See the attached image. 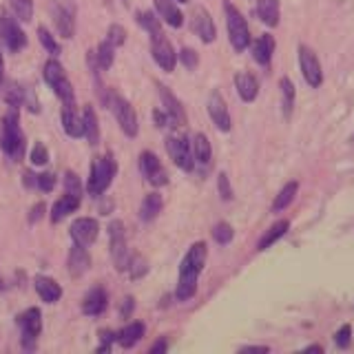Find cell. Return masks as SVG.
Masks as SVG:
<instances>
[{"instance_id": "cell-1", "label": "cell", "mask_w": 354, "mask_h": 354, "mask_svg": "<svg viewBox=\"0 0 354 354\" xmlns=\"http://www.w3.org/2000/svg\"><path fill=\"white\" fill-rule=\"evenodd\" d=\"M206 254H208L206 243L197 241V243H193L191 248H188L186 257L182 259L180 281H177V290H175V297L180 299V301H188V299L195 295L199 272L204 270V263H206Z\"/></svg>"}, {"instance_id": "cell-2", "label": "cell", "mask_w": 354, "mask_h": 354, "mask_svg": "<svg viewBox=\"0 0 354 354\" xmlns=\"http://www.w3.org/2000/svg\"><path fill=\"white\" fill-rule=\"evenodd\" d=\"M0 147H3L7 158L18 162L25 153V136H22L20 122H18V111L11 106L7 115L3 118V133H0Z\"/></svg>"}, {"instance_id": "cell-3", "label": "cell", "mask_w": 354, "mask_h": 354, "mask_svg": "<svg viewBox=\"0 0 354 354\" xmlns=\"http://www.w3.org/2000/svg\"><path fill=\"white\" fill-rule=\"evenodd\" d=\"M118 173V164L111 155H102V158H95L91 164V173H88V184L86 191L93 197L102 195L106 188L113 182V177Z\"/></svg>"}, {"instance_id": "cell-4", "label": "cell", "mask_w": 354, "mask_h": 354, "mask_svg": "<svg viewBox=\"0 0 354 354\" xmlns=\"http://www.w3.org/2000/svg\"><path fill=\"white\" fill-rule=\"evenodd\" d=\"M224 14H226V27H228V40L235 51H243L250 47V29L246 18L241 16V11L232 5L224 3Z\"/></svg>"}, {"instance_id": "cell-5", "label": "cell", "mask_w": 354, "mask_h": 354, "mask_svg": "<svg viewBox=\"0 0 354 354\" xmlns=\"http://www.w3.org/2000/svg\"><path fill=\"white\" fill-rule=\"evenodd\" d=\"M42 75H44V82H47L53 88V93L62 100V104H75L73 86H71L69 77H66L62 64L58 60H47Z\"/></svg>"}, {"instance_id": "cell-6", "label": "cell", "mask_w": 354, "mask_h": 354, "mask_svg": "<svg viewBox=\"0 0 354 354\" xmlns=\"http://www.w3.org/2000/svg\"><path fill=\"white\" fill-rule=\"evenodd\" d=\"M109 246H111V259H113L115 268L122 272L129 268V248H127V235H124V224L120 219L109 224Z\"/></svg>"}, {"instance_id": "cell-7", "label": "cell", "mask_w": 354, "mask_h": 354, "mask_svg": "<svg viewBox=\"0 0 354 354\" xmlns=\"http://www.w3.org/2000/svg\"><path fill=\"white\" fill-rule=\"evenodd\" d=\"M106 102L111 106V111L115 113L118 124L122 127V131L127 133L129 138H136L138 136V113L124 97L118 95V93H109Z\"/></svg>"}, {"instance_id": "cell-8", "label": "cell", "mask_w": 354, "mask_h": 354, "mask_svg": "<svg viewBox=\"0 0 354 354\" xmlns=\"http://www.w3.org/2000/svg\"><path fill=\"white\" fill-rule=\"evenodd\" d=\"M151 53H153V60L158 62V66L162 71L171 73L177 64V53L173 49L171 40L164 36V33H155L151 36Z\"/></svg>"}, {"instance_id": "cell-9", "label": "cell", "mask_w": 354, "mask_h": 354, "mask_svg": "<svg viewBox=\"0 0 354 354\" xmlns=\"http://www.w3.org/2000/svg\"><path fill=\"white\" fill-rule=\"evenodd\" d=\"M18 324L22 328V348L33 350L36 348V337L42 330V315L38 308H29L18 317Z\"/></svg>"}, {"instance_id": "cell-10", "label": "cell", "mask_w": 354, "mask_h": 354, "mask_svg": "<svg viewBox=\"0 0 354 354\" xmlns=\"http://www.w3.org/2000/svg\"><path fill=\"white\" fill-rule=\"evenodd\" d=\"M299 66H301V73H304V80L317 88L321 86V82H324V71H321V62L317 58V53L306 47V44H301L299 47Z\"/></svg>"}, {"instance_id": "cell-11", "label": "cell", "mask_w": 354, "mask_h": 354, "mask_svg": "<svg viewBox=\"0 0 354 354\" xmlns=\"http://www.w3.org/2000/svg\"><path fill=\"white\" fill-rule=\"evenodd\" d=\"M0 36H3L7 49L14 53L27 47V36H25V31L20 29L18 18H11L9 14L0 16Z\"/></svg>"}, {"instance_id": "cell-12", "label": "cell", "mask_w": 354, "mask_h": 354, "mask_svg": "<svg viewBox=\"0 0 354 354\" xmlns=\"http://www.w3.org/2000/svg\"><path fill=\"white\" fill-rule=\"evenodd\" d=\"M166 149H169L171 160L180 166L182 171H193V166H195L193 149L184 138H169L166 140Z\"/></svg>"}, {"instance_id": "cell-13", "label": "cell", "mask_w": 354, "mask_h": 354, "mask_svg": "<svg viewBox=\"0 0 354 354\" xmlns=\"http://www.w3.org/2000/svg\"><path fill=\"white\" fill-rule=\"evenodd\" d=\"M69 232H71L73 243H80V246L86 248L97 239L100 226H97V221L93 217H80V219H75L71 224Z\"/></svg>"}, {"instance_id": "cell-14", "label": "cell", "mask_w": 354, "mask_h": 354, "mask_svg": "<svg viewBox=\"0 0 354 354\" xmlns=\"http://www.w3.org/2000/svg\"><path fill=\"white\" fill-rule=\"evenodd\" d=\"M140 169L144 173V177L153 184V186H164L166 182H169V177H166V171L162 162L158 160V155L151 153V151H144L140 155Z\"/></svg>"}, {"instance_id": "cell-15", "label": "cell", "mask_w": 354, "mask_h": 354, "mask_svg": "<svg viewBox=\"0 0 354 354\" xmlns=\"http://www.w3.org/2000/svg\"><path fill=\"white\" fill-rule=\"evenodd\" d=\"M208 115L213 120V124L219 131H230L232 122H230V113H228V106H226V100L221 97L219 91H213L208 95Z\"/></svg>"}, {"instance_id": "cell-16", "label": "cell", "mask_w": 354, "mask_h": 354, "mask_svg": "<svg viewBox=\"0 0 354 354\" xmlns=\"http://www.w3.org/2000/svg\"><path fill=\"white\" fill-rule=\"evenodd\" d=\"M193 31L199 36V40L206 42V44H210L217 38L215 22L204 7H195V11H193Z\"/></svg>"}, {"instance_id": "cell-17", "label": "cell", "mask_w": 354, "mask_h": 354, "mask_svg": "<svg viewBox=\"0 0 354 354\" xmlns=\"http://www.w3.org/2000/svg\"><path fill=\"white\" fill-rule=\"evenodd\" d=\"M51 16H53V25L58 29V33L62 38H73V31H75V18H73V11L69 7H64L60 3H53L51 5Z\"/></svg>"}, {"instance_id": "cell-18", "label": "cell", "mask_w": 354, "mask_h": 354, "mask_svg": "<svg viewBox=\"0 0 354 354\" xmlns=\"http://www.w3.org/2000/svg\"><path fill=\"white\" fill-rule=\"evenodd\" d=\"M109 306V297L104 292V288H93V290H88L84 301H82V313L86 317H100L106 310Z\"/></svg>"}, {"instance_id": "cell-19", "label": "cell", "mask_w": 354, "mask_h": 354, "mask_svg": "<svg viewBox=\"0 0 354 354\" xmlns=\"http://www.w3.org/2000/svg\"><path fill=\"white\" fill-rule=\"evenodd\" d=\"M158 91H160V97H162V104H164V111L171 115V120L175 122V124H184L186 122V113H184V106L182 102L177 100L169 86L164 84H158Z\"/></svg>"}, {"instance_id": "cell-20", "label": "cell", "mask_w": 354, "mask_h": 354, "mask_svg": "<svg viewBox=\"0 0 354 354\" xmlns=\"http://www.w3.org/2000/svg\"><path fill=\"white\" fill-rule=\"evenodd\" d=\"M153 3L160 14V20H164L166 25H171L173 29H180L184 25V16H182V11L177 9L175 0H153Z\"/></svg>"}, {"instance_id": "cell-21", "label": "cell", "mask_w": 354, "mask_h": 354, "mask_svg": "<svg viewBox=\"0 0 354 354\" xmlns=\"http://www.w3.org/2000/svg\"><path fill=\"white\" fill-rule=\"evenodd\" d=\"M235 86H237V93H239V97L243 100V102H252V100L259 95L257 77H254L252 73H248V71H239L235 75Z\"/></svg>"}, {"instance_id": "cell-22", "label": "cell", "mask_w": 354, "mask_h": 354, "mask_svg": "<svg viewBox=\"0 0 354 354\" xmlns=\"http://www.w3.org/2000/svg\"><path fill=\"white\" fill-rule=\"evenodd\" d=\"M62 129L69 138H82L84 136V124H82V118L77 115L75 104L62 106Z\"/></svg>"}, {"instance_id": "cell-23", "label": "cell", "mask_w": 354, "mask_h": 354, "mask_svg": "<svg viewBox=\"0 0 354 354\" xmlns=\"http://www.w3.org/2000/svg\"><path fill=\"white\" fill-rule=\"evenodd\" d=\"M36 292L40 295L42 301H47V304H55V301H60V297H62V288L60 283L51 279V277H44V274H38L36 277Z\"/></svg>"}, {"instance_id": "cell-24", "label": "cell", "mask_w": 354, "mask_h": 354, "mask_svg": "<svg viewBox=\"0 0 354 354\" xmlns=\"http://www.w3.org/2000/svg\"><path fill=\"white\" fill-rule=\"evenodd\" d=\"M274 53V38L270 33H263L257 40L252 42V58L257 60L261 66H268Z\"/></svg>"}, {"instance_id": "cell-25", "label": "cell", "mask_w": 354, "mask_h": 354, "mask_svg": "<svg viewBox=\"0 0 354 354\" xmlns=\"http://www.w3.org/2000/svg\"><path fill=\"white\" fill-rule=\"evenodd\" d=\"M88 266H91V257H88V252L84 246L80 243H73V248L69 250V272L71 277H82Z\"/></svg>"}, {"instance_id": "cell-26", "label": "cell", "mask_w": 354, "mask_h": 354, "mask_svg": "<svg viewBox=\"0 0 354 354\" xmlns=\"http://www.w3.org/2000/svg\"><path fill=\"white\" fill-rule=\"evenodd\" d=\"M80 202H82L80 197H73V195H69V193H64V195L58 199V202L53 204V208H51V221H53V224H58V221H62L66 215L75 213L77 206H80Z\"/></svg>"}, {"instance_id": "cell-27", "label": "cell", "mask_w": 354, "mask_h": 354, "mask_svg": "<svg viewBox=\"0 0 354 354\" xmlns=\"http://www.w3.org/2000/svg\"><path fill=\"white\" fill-rule=\"evenodd\" d=\"M257 16L263 25L277 27L279 25V0H257Z\"/></svg>"}, {"instance_id": "cell-28", "label": "cell", "mask_w": 354, "mask_h": 354, "mask_svg": "<svg viewBox=\"0 0 354 354\" xmlns=\"http://www.w3.org/2000/svg\"><path fill=\"white\" fill-rule=\"evenodd\" d=\"M193 160L199 164V166H208L210 164V158H213V149H210V142L208 138L204 136V133H197V136L193 138Z\"/></svg>"}, {"instance_id": "cell-29", "label": "cell", "mask_w": 354, "mask_h": 354, "mask_svg": "<svg viewBox=\"0 0 354 354\" xmlns=\"http://www.w3.org/2000/svg\"><path fill=\"white\" fill-rule=\"evenodd\" d=\"M288 228H290V221L288 219H279V221H274V224L266 230V235L259 239V243H257V250H266V248H270L274 241H279L286 232H288Z\"/></svg>"}, {"instance_id": "cell-30", "label": "cell", "mask_w": 354, "mask_h": 354, "mask_svg": "<svg viewBox=\"0 0 354 354\" xmlns=\"http://www.w3.org/2000/svg\"><path fill=\"white\" fill-rule=\"evenodd\" d=\"M144 337V324H140V321H133V324H129L127 328H122L118 332V343L122 348H133L136 343Z\"/></svg>"}, {"instance_id": "cell-31", "label": "cell", "mask_w": 354, "mask_h": 354, "mask_svg": "<svg viewBox=\"0 0 354 354\" xmlns=\"http://www.w3.org/2000/svg\"><path fill=\"white\" fill-rule=\"evenodd\" d=\"M82 124H84V136H86L88 144H97L100 142V124H97V115H95L93 106H84Z\"/></svg>"}, {"instance_id": "cell-32", "label": "cell", "mask_w": 354, "mask_h": 354, "mask_svg": "<svg viewBox=\"0 0 354 354\" xmlns=\"http://www.w3.org/2000/svg\"><path fill=\"white\" fill-rule=\"evenodd\" d=\"M162 210V197L158 193H149L147 197L142 199V206H140V217L144 221H153L155 217L160 215Z\"/></svg>"}, {"instance_id": "cell-33", "label": "cell", "mask_w": 354, "mask_h": 354, "mask_svg": "<svg viewBox=\"0 0 354 354\" xmlns=\"http://www.w3.org/2000/svg\"><path fill=\"white\" fill-rule=\"evenodd\" d=\"M297 191H299V184L297 182H288L281 191H279V195L274 197V202H272V213H281V210H286L288 206L292 204V199H295V195H297Z\"/></svg>"}, {"instance_id": "cell-34", "label": "cell", "mask_w": 354, "mask_h": 354, "mask_svg": "<svg viewBox=\"0 0 354 354\" xmlns=\"http://www.w3.org/2000/svg\"><path fill=\"white\" fill-rule=\"evenodd\" d=\"M281 88V106H283V115L290 118L292 115V106H295V84L290 77H281L279 80Z\"/></svg>"}, {"instance_id": "cell-35", "label": "cell", "mask_w": 354, "mask_h": 354, "mask_svg": "<svg viewBox=\"0 0 354 354\" xmlns=\"http://www.w3.org/2000/svg\"><path fill=\"white\" fill-rule=\"evenodd\" d=\"M113 60H115V47H113V44H111L109 40L100 42V47L95 51V62H97L100 69H102V71L111 69V66H113Z\"/></svg>"}, {"instance_id": "cell-36", "label": "cell", "mask_w": 354, "mask_h": 354, "mask_svg": "<svg viewBox=\"0 0 354 354\" xmlns=\"http://www.w3.org/2000/svg\"><path fill=\"white\" fill-rule=\"evenodd\" d=\"M138 22L151 33V36H155V33H162V20L155 16L153 11H138Z\"/></svg>"}, {"instance_id": "cell-37", "label": "cell", "mask_w": 354, "mask_h": 354, "mask_svg": "<svg viewBox=\"0 0 354 354\" xmlns=\"http://www.w3.org/2000/svg\"><path fill=\"white\" fill-rule=\"evenodd\" d=\"M14 16L22 22H29L33 18V0H11Z\"/></svg>"}, {"instance_id": "cell-38", "label": "cell", "mask_w": 354, "mask_h": 354, "mask_svg": "<svg viewBox=\"0 0 354 354\" xmlns=\"http://www.w3.org/2000/svg\"><path fill=\"white\" fill-rule=\"evenodd\" d=\"M38 40H40V44L44 49H47L51 55H58L60 53V44H58V40H55L53 36H51V31L47 29V27H38Z\"/></svg>"}, {"instance_id": "cell-39", "label": "cell", "mask_w": 354, "mask_h": 354, "mask_svg": "<svg viewBox=\"0 0 354 354\" xmlns=\"http://www.w3.org/2000/svg\"><path fill=\"white\" fill-rule=\"evenodd\" d=\"M232 237H235V230H232V226L226 224V221H219V224L213 228V239H215L217 243H221V246H226V243H230Z\"/></svg>"}, {"instance_id": "cell-40", "label": "cell", "mask_w": 354, "mask_h": 354, "mask_svg": "<svg viewBox=\"0 0 354 354\" xmlns=\"http://www.w3.org/2000/svg\"><path fill=\"white\" fill-rule=\"evenodd\" d=\"M64 193L82 199V184H80V180H77V175L73 171L64 173Z\"/></svg>"}, {"instance_id": "cell-41", "label": "cell", "mask_w": 354, "mask_h": 354, "mask_svg": "<svg viewBox=\"0 0 354 354\" xmlns=\"http://www.w3.org/2000/svg\"><path fill=\"white\" fill-rule=\"evenodd\" d=\"M29 160H31L33 166H44V164L49 162V151H47V147H44L42 142H36V144H33V149H31Z\"/></svg>"}, {"instance_id": "cell-42", "label": "cell", "mask_w": 354, "mask_h": 354, "mask_svg": "<svg viewBox=\"0 0 354 354\" xmlns=\"http://www.w3.org/2000/svg\"><path fill=\"white\" fill-rule=\"evenodd\" d=\"M106 40H109L111 44H113L115 49L122 47V44H124V40H127V31H124V27H122V25H111L109 31H106Z\"/></svg>"}, {"instance_id": "cell-43", "label": "cell", "mask_w": 354, "mask_h": 354, "mask_svg": "<svg viewBox=\"0 0 354 354\" xmlns=\"http://www.w3.org/2000/svg\"><path fill=\"white\" fill-rule=\"evenodd\" d=\"M36 186L40 188L42 193H51L53 186H55V175H51V173H40L36 177Z\"/></svg>"}, {"instance_id": "cell-44", "label": "cell", "mask_w": 354, "mask_h": 354, "mask_svg": "<svg viewBox=\"0 0 354 354\" xmlns=\"http://www.w3.org/2000/svg\"><path fill=\"white\" fill-rule=\"evenodd\" d=\"M217 188H219V195L224 202H228V199H232V188H230V182H228V175L226 173H219L217 177Z\"/></svg>"}, {"instance_id": "cell-45", "label": "cell", "mask_w": 354, "mask_h": 354, "mask_svg": "<svg viewBox=\"0 0 354 354\" xmlns=\"http://www.w3.org/2000/svg\"><path fill=\"white\" fill-rule=\"evenodd\" d=\"M180 60H182V64L186 66V69H195L197 62H199L197 53L193 49H182L180 51Z\"/></svg>"}, {"instance_id": "cell-46", "label": "cell", "mask_w": 354, "mask_h": 354, "mask_svg": "<svg viewBox=\"0 0 354 354\" xmlns=\"http://www.w3.org/2000/svg\"><path fill=\"white\" fill-rule=\"evenodd\" d=\"M350 337H352V328L350 326H343L337 335H335V343L339 348H348L350 346Z\"/></svg>"}, {"instance_id": "cell-47", "label": "cell", "mask_w": 354, "mask_h": 354, "mask_svg": "<svg viewBox=\"0 0 354 354\" xmlns=\"http://www.w3.org/2000/svg\"><path fill=\"white\" fill-rule=\"evenodd\" d=\"M100 339H102V346L97 348V352H106V350H111V343L118 341V335H115V332H111V330H102V332H100Z\"/></svg>"}, {"instance_id": "cell-48", "label": "cell", "mask_w": 354, "mask_h": 354, "mask_svg": "<svg viewBox=\"0 0 354 354\" xmlns=\"http://www.w3.org/2000/svg\"><path fill=\"white\" fill-rule=\"evenodd\" d=\"M44 210H47V206H44L42 202H40V204H36V206L31 208V215H29V221H31V224H36L38 219H42Z\"/></svg>"}, {"instance_id": "cell-49", "label": "cell", "mask_w": 354, "mask_h": 354, "mask_svg": "<svg viewBox=\"0 0 354 354\" xmlns=\"http://www.w3.org/2000/svg\"><path fill=\"white\" fill-rule=\"evenodd\" d=\"M36 177L38 175H33L31 171H25L22 173V182H25V186H36Z\"/></svg>"}, {"instance_id": "cell-50", "label": "cell", "mask_w": 354, "mask_h": 354, "mask_svg": "<svg viewBox=\"0 0 354 354\" xmlns=\"http://www.w3.org/2000/svg\"><path fill=\"white\" fill-rule=\"evenodd\" d=\"M131 313H133V299L127 297V299H124V304H122V317H127V315H131Z\"/></svg>"}, {"instance_id": "cell-51", "label": "cell", "mask_w": 354, "mask_h": 354, "mask_svg": "<svg viewBox=\"0 0 354 354\" xmlns=\"http://www.w3.org/2000/svg\"><path fill=\"white\" fill-rule=\"evenodd\" d=\"M166 350V341L164 339H160L158 343H155V346L151 348V354H158V352H164Z\"/></svg>"}, {"instance_id": "cell-52", "label": "cell", "mask_w": 354, "mask_h": 354, "mask_svg": "<svg viewBox=\"0 0 354 354\" xmlns=\"http://www.w3.org/2000/svg\"><path fill=\"white\" fill-rule=\"evenodd\" d=\"M241 352H268V348L266 346H246V348H241Z\"/></svg>"}, {"instance_id": "cell-53", "label": "cell", "mask_w": 354, "mask_h": 354, "mask_svg": "<svg viewBox=\"0 0 354 354\" xmlns=\"http://www.w3.org/2000/svg\"><path fill=\"white\" fill-rule=\"evenodd\" d=\"M5 80V62H3V53H0V84Z\"/></svg>"}, {"instance_id": "cell-54", "label": "cell", "mask_w": 354, "mask_h": 354, "mask_svg": "<svg viewBox=\"0 0 354 354\" xmlns=\"http://www.w3.org/2000/svg\"><path fill=\"white\" fill-rule=\"evenodd\" d=\"M306 352H324V348H321V346H310V348H306Z\"/></svg>"}, {"instance_id": "cell-55", "label": "cell", "mask_w": 354, "mask_h": 354, "mask_svg": "<svg viewBox=\"0 0 354 354\" xmlns=\"http://www.w3.org/2000/svg\"><path fill=\"white\" fill-rule=\"evenodd\" d=\"M175 3H186V0H175Z\"/></svg>"}]
</instances>
